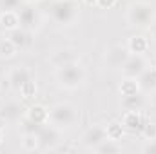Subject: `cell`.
<instances>
[{
  "label": "cell",
  "instance_id": "6da1fadb",
  "mask_svg": "<svg viewBox=\"0 0 156 154\" xmlns=\"http://www.w3.org/2000/svg\"><path fill=\"white\" fill-rule=\"evenodd\" d=\"M55 80L62 89L75 91V89H80L87 82V69L80 62L67 64V65L55 69Z\"/></svg>",
  "mask_w": 156,
  "mask_h": 154
},
{
  "label": "cell",
  "instance_id": "7a4b0ae2",
  "mask_svg": "<svg viewBox=\"0 0 156 154\" xmlns=\"http://www.w3.org/2000/svg\"><path fill=\"white\" fill-rule=\"evenodd\" d=\"M80 16L76 0H51L49 18L58 26H73Z\"/></svg>",
  "mask_w": 156,
  "mask_h": 154
},
{
  "label": "cell",
  "instance_id": "3957f363",
  "mask_svg": "<svg viewBox=\"0 0 156 154\" xmlns=\"http://www.w3.org/2000/svg\"><path fill=\"white\" fill-rule=\"evenodd\" d=\"M78 120H80V113L69 102H58L49 109V123L56 125L62 131L73 129L78 123Z\"/></svg>",
  "mask_w": 156,
  "mask_h": 154
},
{
  "label": "cell",
  "instance_id": "277c9868",
  "mask_svg": "<svg viewBox=\"0 0 156 154\" xmlns=\"http://www.w3.org/2000/svg\"><path fill=\"white\" fill-rule=\"evenodd\" d=\"M153 5L145 0H136L133 2L129 7H127V13H125V20L129 26L133 27H151V22H153Z\"/></svg>",
  "mask_w": 156,
  "mask_h": 154
},
{
  "label": "cell",
  "instance_id": "5b68a950",
  "mask_svg": "<svg viewBox=\"0 0 156 154\" xmlns=\"http://www.w3.org/2000/svg\"><path fill=\"white\" fill-rule=\"evenodd\" d=\"M37 138H38V151H56L64 142V131L47 121L40 127Z\"/></svg>",
  "mask_w": 156,
  "mask_h": 154
},
{
  "label": "cell",
  "instance_id": "8992f818",
  "mask_svg": "<svg viewBox=\"0 0 156 154\" xmlns=\"http://www.w3.org/2000/svg\"><path fill=\"white\" fill-rule=\"evenodd\" d=\"M16 13H18V18H20V27H26V29H29L33 33L40 27L42 16H40L37 5H33L31 2H24L16 9Z\"/></svg>",
  "mask_w": 156,
  "mask_h": 154
},
{
  "label": "cell",
  "instance_id": "52a82bcc",
  "mask_svg": "<svg viewBox=\"0 0 156 154\" xmlns=\"http://www.w3.org/2000/svg\"><path fill=\"white\" fill-rule=\"evenodd\" d=\"M104 140H107V132H105V125H100V123L89 125L80 138L82 147L85 151H94V147H98Z\"/></svg>",
  "mask_w": 156,
  "mask_h": 154
},
{
  "label": "cell",
  "instance_id": "ba28073f",
  "mask_svg": "<svg viewBox=\"0 0 156 154\" xmlns=\"http://www.w3.org/2000/svg\"><path fill=\"white\" fill-rule=\"evenodd\" d=\"M149 67V62L144 54H134L131 53L127 56V60L123 62V65L120 67L122 76H129V78H138L145 69Z\"/></svg>",
  "mask_w": 156,
  "mask_h": 154
},
{
  "label": "cell",
  "instance_id": "9c48e42d",
  "mask_svg": "<svg viewBox=\"0 0 156 154\" xmlns=\"http://www.w3.org/2000/svg\"><path fill=\"white\" fill-rule=\"evenodd\" d=\"M33 78V71L27 67V65H15V67H11L9 71H7V83H9V87L13 89V91H16L18 93V89L27 82V80H31Z\"/></svg>",
  "mask_w": 156,
  "mask_h": 154
},
{
  "label": "cell",
  "instance_id": "30bf717a",
  "mask_svg": "<svg viewBox=\"0 0 156 154\" xmlns=\"http://www.w3.org/2000/svg\"><path fill=\"white\" fill-rule=\"evenodd\" d=\"M7 38L18 47V51H24V49H29V47L33 45L35 33L29 31V29H26V27H20V26H18V27L7 31Z\"/></svg>",
  "mask_w": 156,
  "mask_h": 154
},
{
  "label": "cell",
  "instance_id": "8fae6325",
  "mask_svg": "<svg viewBox=\"0 0 156 154\" xmlns=\"http://www.w3.org/2000/svg\"><path fill=\"white\" fill-rule=\"evenodd\" d=\"M129 54H131V53H129L127 45L116 44V45H113V47L105 53V65L111 67V69H120V67L123 65V62L127 60Z\"/></svg>",
  "mask_w": 156,
  "mask_h": 154
},
{
  "label": "cell",
  "instance_id": "7c38bea8",
  "mask_svg": "<svg viewBox=\"0 0 156 154\" xmlns=\"http://www.w3.org/2000/svg\"><path fill=\"white\" fill-rule=\"evenodd\" d=\"M51 65L56 69V67H62V65H67V64H75V62H80V54H78L75 49L71 47H62V49H56L51 58H49Z\"/></svg>",
  "mask_w": 156,
  "mask_h": 154
},
{
  "label": "cell",
  "instance_id": "4fadbf2b",
  "mask_svg": "<svg viewBox=\"0 0 156 154\" xmlns=\"http://www.w3.org/2000/svg\"><path fill=\"white\" fill-rule=\"evenodd\" d=\"M149 118L144 114V111H125L122 116V125L127 129V131H133V132H140L144 123L147 121Z\"/></svg>",
  "mask_w": 156,
  "mask_h": 154
},
{
  "label": "cell",
  "instance_id": "5bb4252c",
  "mask_svg": "<svg viewBox=\"0 0 156 154\" xmlns=\"http://www.w3.org/2000/svg\"><path fill=\"white\" fill-rule=\"evenodd\" d=\"M24 113H22V107H20V103L16 100H7V102L0 103V114L5 120V123H16V121H20V118L24 116Z\"/></svg>",
  "mask_w": 156,
  "mask_h": 154
},
{
  "label": "cell",
  "instance_id": "9a60e30c",
  "mask_svg": "<svg viewBox=\"0 0 156 154\" xmlns=\"http://www.w3.org/2000/svg\"><path fill=\"white\" fill-rule=\"evenodd\" d=\"M138 85H140V91L142 93H154L156 91V69L153 67H147L140 76H138Z\"/></svg>",
  "mask_w": 156,
  "mask_h": 154
},
{
  "label": "cell",
  "instance_id": "2e32d148",
  "mask_svg": "<svg viewBox=\"0 0 156 154\" xmlns=\"http://www.w3.org/2000/svg\"><path fill=\"white\" fill-rule=\"evenodd\" d=\"M24 116H27L29 120L37 121L40 125H44V123L49 121V109H47L45 105H42V103H33V105H29V107L26 109Z\"/></svg>",
  "mask_w": 156,
  "mask_h": 154
},
{
  "label": "cell",
  "instance_id": "e0dca14e",
  "mask_svg": "<svg viewBox=\"0 0 156 154\" xmlns=\"http://www.w3.org/2000/svg\"><path fill=\"white\" fill-rule=\"evenodd\" d=\"M145 103H147V100L142 91L133 96H122V107L125 111H144Z\"/></svg>",
  "mask_w": 156,
  "mask_h": 154
},
{
  "label": "cell",
  "instance_id": "ac0fdd59",
  "mask_svg": "<svg viewBox=\"0 0 156 154\" xmlns=\"http://www.w3.org/2000/svg\"><path fill=\"white\" fill-rule=\"evenodd\" d=\"M127 49L129 53H134V54H144L149 51V40L145 38L144 35H134L127 40Z\"/></svg>",
  "mask_w": 156,
  "mask_h": 154
},
{
  "label": "cell",
  "instance_id": "d6986e66",
  "mask_svg": "<svg viewBox=\"0 0 156 154\" xmlns=\"http://www.w3.org/2000/svg\"><path fill=\"white\" fill-rule=\"evenodd\" d=\"M118 93L120 96H133L136 93H140V85H138V78H129L123 76L120 85H118Z\"/></svg>",
  "mask_w": 156,
  "mask_h": 154
},
{
  "label": "cell",
  "instance_id": "ffe728a7",
  "mask_svg": "<svg viewBox=\"0 0 156 154\" xmlns=\"http://www.w3.org/2000/svg\"><path fill=\"white\" fill-rule=\"evenodd\" d=\"M0 26L5 31H11L20 26V18L16 11H0Z\"/></svg>",
  "mask_w": 156,
  "mask_h": 154
},
{
  "label": "cell",
  "instance_id": "44dd1931",
  "mask_svg": "<svg viewBox=\"0 0 156 154\" xmlns=\"http://www.w3.org/2000/svg\"><path fill=\"white\" fill-rule=\"evenodd\" d=\"M16 53H18V47L7 38V37L5 38H0V58L2 60H9V58L16 56Z\"/></svg>",
  "mask_w": 156,
  "mask_h": 154
},
{
  "label": "cell",
  "instance_id": "7402d4cb",
  "mask_svg": "<svg viewBox=\"0 0 156 154\" xmlns=\"http://www.w3.org/2000/svg\"><path fill=\"white\" fill-rule=\"evenodd\" d=\"M105 132H107V138L109 140H115V142H120L125 134V127L122 125V121H111L105 125Z\"/></svg>",
  "mask_w": 156,
  "mask_h": 154
},
{
  "label": "cell",
  "instance_id": "603a6c76",
  "mask_svg": "<svg viewBox=\"0 0 156 154\" xmlns=\"http://www.w3.org/2000/svg\"><path fill=\"white\" fill-rule=\"evenodd\" d=\"M94 152L98 154H115V152H122V145L120 142H115V140H104L98 147H94Z\"/></svg>",
  "mask_w": 156,
  "mask_h": 154
},
{
  "label": "cell",
  "instance_id": "cb8c5ba5",
  "mask_svg": "<svg viewBox=\"0 0 156 154\" xmlns=\"http://www.w3.org/2000/svg\"><path fill=\"white\" fill-rule=\"evenodd\" d=\"M37 91H38L37 82H35V78H31V80H27V82L18 89V94H20L22 100H33V98L37 96Z\"/></svg>",
  "mask_w": 156,
  "mask_h": 154
},
{
  "label": "cell",
  "instance_id": "d4e9b609",
  "mask_svg": "<svg viewBox=\"0 0 156 154\" xmlns=\"http://www.w3.org/2000/svg\"><path fill=\"white\" fill-rule=\"evenodd\" d=\"M18 127H20L22 134H37L42 125L37 123V121H33V120H29L27 116H22L20 121H18Z\"/></svg>",
  "mask_w": 156,
  "mask_h": 154
},
{
  "label": "cell",
  "instance_id": "484cf974",
  "mask_svg": "<svg viewBox=\"0 0 156 154\" xmlns=\"http://www.w3.org/2000/svg\"><path fill=\"white\" fill-rule=\"evenodd\" d=\"M20 147H22L24 151H27V152L38 151V138H37V134H22Z\"/></svg>",
  "mask_w": 156,
  "mask_h": 154
},
{
  "label": "cell",
  "instance_id": "4316f807",
  "mask_svg": "<svg viewBox=\"0 0 156 154\" xmlns=\"http://www.w3.org/2000/svg\"><path fill=\"white\" fill-rule=\"evenodd\" d=\"M140 134H142L144 140H154L156 138V123L154 121H151V120H147V121L144 123Z\"/></svg>",
  "mask_w": 156,
  "mask_h": 154
},
{
  "label": "cell",
  "instance_id": "83f0119b",
  "mask_svg": "<svg viewBox=\"0 0 156 154\" xmlns=\"http://www.w3.org/2000/svg\"><path fill=\"white\" fill-rule=\"evenodd\" d=\"M24 0H0V11H16Z\"/></svg>",
  "mask_w": 156,
  "mask_h": 154
},
{
  "label": "cell",
  "instance_id": "f1b7e54d",
  "mask_svg": "<svg viewBox=\"0 0 156 154\" xmlns=\"http://www.w3.org/2000/svg\"><path fill=\"white\" fill-rule=\"evenodd\" d=\"M142 151H144V152L156 154V138H154V140H145V143H144Z\"/></svg>",
  "mask_w": 156,
  "mask_h": 154
},
{
  "label": "cell",
  "instance_id": "f546056e",
  "mask_svg": "<svg viewBox=\"0 0 156 154\" xmlns=\"http://www.w3.org/2000/svg\"><path fill=\"white\" fill-rule=\"evenodd\" d=\"M116 2L118 0H96V5L102 7V9H111V7L116 5Z\"/></svg>",
  "mask_w": 156,
  "mask_h": 154
},
{
  "label": "cell",
  "instance_id": "4dcf8cb0",
  "mask_svg": "<svg viewBox=\"0 0 156 154\" xmlns=\"http://www.w3.org/2000/svg\"><path fill=\"white\" fill-rule=\"evenodd\" d=\"M151 105L156 109V91L154 93H151Z\"/></svg>",
  "mask_w": 156,
  "mask_h": 154
},
{
  "label": "cell",
  "instance_id": "1f68e13d",
  "mask_svg": "<svg viewBox=\"0 0 156 154\" xmlns=\"http://www.w3.org/2000/svg\"><path fill=\"white\" fill-rule=\"evenodd\" d=\"M4 140H5V131H4V129H0V145L4 143Z\"/></svg>",
  "mask_w": 156,
  "mask_h": 154
},
{
  "label": "cell",
  "instance_id": "d6a6232c",
  "mask_svg": "<svg viewBox=\"0 0 156 154\" xmlns=\"http://www.w3.org/2000/svg\"><path fill=\"white\" fill-rule=\"evenodd\" d=\"M151 29H153V33L156 35V16L153 18V22H151Z\"/></svg>",
  "mask_w": 156,
  "mask_h": 154
},
{
  "label": "cell",
  "instance_id": "836d02e7",
  "mask_svg": "<svg viewBox=\"0 0 156 154\" xmlns=\"http://www.w3.org/2000/svg\"><path fill=\"white\" fill-rule=\"evenodd\" d=\"M5 125H7V123H5V120L2 118V114H0V129H5Z\"/></svg>",
  "mask_w": 156,
  "mask_h": 154
},
{
  "label": "cell",
  "instance_id": "e575fe53",
  "mask_svg": "<svg viewBox=\"0 0 156 154\" xmlns=\"http://www.w3.org/2000/svg\"><path fill=\"white\" fill-rule=\"evenodd\" d=\"M87 5H96V0H83Z\"/></svg>",
  "mask_w": 156,
  "mask_h": 154
},
{
  "label": "cell",
  "instance_id": "d590c367",
  "mask_svg": "<svg viewBox=\"0 0 156 154\" xmlns=\"http://www.w3.org/2000/svg\"><path fill=\"white\" fill-rule=\"evenodd\" d=\"M26 2H31V0H26Z\"/></svg>",
  "mask_w": 156,
  "mask_h": 154
},
{
  "label": "cell",
  "instance_id": "8d00e7d4",
  "mask_svg": "<svg viewBox=\"0 0 156 154\" xmlns=\"http://www.w3.org/2000/svg\"><path fill=\"white\" fill-rule=\"evenodd\" d=\"M154 69H156V64H154Z\"/></svg>",
  "mask_w": 156,
  "mask_h": 154
}]
</instances>
